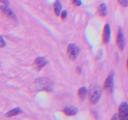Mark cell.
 Masks as SVG:
<instances>
[{
	"mask_svg": "<svg viewBox=\"0 0 128 120\" xmlns=\"http://www.w3.org/2000/svg\"><path fill=\"white\" fill-rule=\"evenodd\" d=\"M36 88L39 90L51 91L52 90V81L46 78H41L35 81Z\"/></svg>",
	"mask_w": 128,
	"mask_h": 120,
	"instance_id": "6da1fadb",
	"label": "cell"
},
{
	"mask_svg": "<svg viewBox=\"0 0 128 120\" xmlns=\"http://www.w3.org/2000/svg\"><path fill=\"white\" fill-rule=\"evenodd\" d=\"M102 95V90L98 86H93L89 91V100L92 104H95L100 101Z\"/></svg>",
	"mask_w": 128,
	"mask_h": 120,
	"instance_id": "7a4b0ae2",
	"label": "cell"
},
{
	"mask_svg": "<svg viewBox=\"0 0 128 120\" xmlns=\"http://www.w3.org/2000/svg\"><path fill=\"white\" fill-rule=\"evenodd\" d=\"M67 53L70 60L72 61H75L79 56L80 49L77 45L74 44H70L68 46Z\"/></svg>",
	"mask_w": 128,
	"mask_h": 120,
	"instance_id": "3957f363",
	"label": "cell"
},
{
	"mask_svg": "<svg viewBox=\"0 0 128 120\" xmlns=\"http://www.w3.org/2000/svg\"><path fill=\"white\" fill-rule=\"evenodd\" d=\"M118 118L121 120H128V103L122 102L120 104L118 110Z\"/></svg>",
	"mask_w": 128,
	"mask_h": 120,
	"instance_id": "277c9868",
	"label": "cell"
},
{
	"mask_svg": "<svg viewBox=\"0 0 128 120\" xmlns=\"http://www.w3.org/2000/svg\"><path fill=\"white\" fill-rule=\"evenodd\" d=\"M114 76V71H111L108 76L104 84V89L110 92H112V90H113Z\"/></svg>",
	"mask_w": 128,
	"mask_h": 120,
	"instance_id": "5b68a950",
	"label": "cell"
},
{
	"mask_svg": "<svg viewBox=\"0 0 128 120\" xmlns=\"http://www.w3.org/2000/svg\"><path fill=\"white\" fill-rule=\"evenodd\" d=\"M116 42L118 48L121 51L124 50L125 48V41H124V36L121 27L119 28L117 34V38H116Z\"/></svg>",
	"mask_w": 128,
	"mask_h": 120,
	"instance_id": "8992f818",
	"label": "cell"
},
{
	"mask_svg": "<svg viewBox=\"0 0 128 120\" xmlns=\"http://www.w3.org/2000/svg\"><path fill=\"white\" fill-rule=\"evenodd\" d=\"M0 10L4 14L6 15L9 18L12 20H17V18L15 14L10 8L8 7L7 5H2L0 6Z\"/></svg>",
	"mask_w": 128,
	"mask_h": 120,
	"instance_id": "52a82bcc",
	"label": "cell"
},
{
	"mask_svg": "<svg viewBox=\"0 0 128 120\" xmlns=\"http://www.w3.org/2000/svg\"><path fill=\"white\" fill-rule=\"evenodd\" d=\"M111 37V28L109 24H106L102 33V42L104 44H108Z\"/></svg>",
	"mask_w": 128,
	"mask_h": 120,
	"instance_id": "ba28073f",
	"label": "cell"
},
{
	"mask_svg": "<svg viewBox=\"0 0 128 120\" xmlns=\"http://www.w3.org/2000/svg\"><path fill=\"white\" fill-rule=\"evenodd\" d=\"M47 63L48 61L44 58L38 57L35 60L34 62V65L36 70L40 71Z\"/></svg>",
	"mask_w": 128,
	"mask_h": 120,
	"instance_id": "9c48e42d",
	"label": "cell"
},
{
	"mask_svg": "<svg viewBox=\"0 0 128 120\" xmlns=\"http://www.w3.org/2000/svg\"><path fill=\"white\" fill-rule=\"evenodd\" d=\"M64 113L67 116H74L78 113V109L72 106H67L62 110Z\"/></svg>",
	"mask_w": 128,
	"mask_h": 120,
	"instance_id": "30bf717a",
	"label": "cell"
},
{
	"mask_svg": "<svg viewBox=\"0 0 128 120\" xmlns=\"http://www.w3.org/2000/svg\"><path fill=\"white\" fill-rule=\"evenodd\" d=\"M88 94V89L86 86H82V87L80 88L78 91V95L81 101H83L85 100L86 96Z\"/></svg>",
	"mask_w": 128,
	"mask_h": 120,
	"instance_id": "8fae6325",
	"label": "cell"
},
{
	"mask_svg": "<svg viewBox=\"0 0 128 120\" xmlns=\"http://www.w3.org/2000/svg\"><path fill=\"white\" fill-rule=\"evenodd\" d=\"M98 14L100 16L104 17V16H107L108 14V10H107V6L105 3H102L99 7L98 10Z\"/></svg>",
	"mask_w": 128,
	"mask_h": 120,
	"instance_id": "7c38bea8",
	"label": "cell"
},
{
	"mask_svg": "<svg viewBox=\"0 0 128 120\" xmlns=\"http://www.w3.org/2000/svg\"><path fill=\"white\" fill-rule=\"evenodd\" d=\"M21 112V110L20 108H15L12 109L11 111H8V112H6L5 114V116L7 118H10L12 117V116H16L18 114H20Z\"/></svg>",
	"mask_w": 128,
	"mask_h": 120,
	"instance_id": "4fadbf2b",
	"label": "cell"
},
{
	"mask_svg": "<svg viewBox=\"0 0 128 120\" xmlns=\"http://www.w3.org/2000/svg\"><path fill=\"white\" fill-rule=\"evenodd\" d=\"M61 9H62V6L59 0H56L54 4V12L56 16H60L61 12Z\"/></svg>",
	"mask_w": 128,
	"mask_h": 120,
	"instance_id": "5bb4252c",
	"label": "cell"
},
{
	"mask_svg": "<svg viewBox=\"0 0 128 120\" xmlns=\"http://www.w3.org/2000/svg\"><path fill=\"white\" fill-rule=\"evenodd\" d=\"M119 3L123 7H127L128 6V0H118Z\"/></svg>",
	"mask_w": 128,
	"mask_h": 120,
	"instance_id": "9a60e30c",
	"label": "cell"
},
{
	"mask_svg": "<svg viewBox=\"0 0 128 120\" xmlns=\"http://www.w3.org/2000/svg\"><path fill=\"white\" fill-rule=\"evenodd\" d=\"M72 2V3L76 6H81V4H82V1L81 0H71Z\"/></svg>",
	"mask_w": 128,
	"mask_h": 120,
	"instance_id": "2e32d148",
	"label": "cell"
},
{
	"mask_svg": "<svg viewBox=\"0 0 128 120\" xmlns=\"http://www.w3.org/2000/svg\"><path fill=\"white\" fill-rule=\"evenodd\" d=\"M6 45V42L0 36V48H3Z\"/></svg>",
	"mask_w": 128,
	"mask_h": 120,
	"instance_id": "e0dca14e",
	"label": "cell"
},
{
	"mask_svg": "<svg viewBox=\"0 0 128 120\" xmlns=\"http://www.w3.org/2000/svg\"><path fill=\"white\" fill-rule=\"evenodd\" d=\"M67 16V11L66 10H64L62 12H61V18L65 19Z\"/></svg>",
	"mask_w": 128,
	"mask_h": 120,
	"instance_id": "ac0fdd59",
	"label": "cell"
},
{
	"mask_svg": "<svg viewBox=\"0 0 128 120\" xmlns=\"http://www.w3.org/2000/svg\"><path fill=\"white\" fill-rule=\"evenodd\" d=\"M0 2H2L4 5H8L9 3H10L8 0H0Z\"/></svg>",
	"mask_w": 128,
	"mask_h": 120,
	"instance_id": "d6986e66",
	"label": "cell"
},
{
	"mask_svg": "<svg viewBox=\"0 0 128 120\" xmlns=\"http://www.w3.org/2000/svg\"><path fill=\"white\" fill-rule=\"evenodd\" d=\"M76 71L78 72V73L80 74V72H81V68L80 67H78L77 69H76Z\"/></svg>",
	"mask_w": 128,
	"mask_h": 120,
	"instance_id": "ffe728a7",
	"label": "cell"
},
{
	"mask_svg": "<svg viewBox=\"0 0 128 120\" xmlns=\"http://www.w3.org/2000/svg\"><path fill=\"white\" fill-rule=\"evenodd\" d=\"M117 116H118V114H114V116L112 118V120H116V119H118V118L117 117Z\"/></svg>",
	"mask_w": 128,
	"mask_h": 120,
	"instance_id": "44dd1931",
	"label": "cell"
},
{
	"mask_svg": "<svg viewBox=\"0 0 128 120\" xmlns=\"http://www.w3.org/2000/svg\"><path fill=\"white\" fill-rule=\"evenodd\" d=\"M126 66H127V69L128 70V60H127V62H126Z\"/></svg>",
	"mask_w": 128,
	"mask_h": 120,
	"instance_id": "7402d4cb",
	"label": "cell"
}]
</instances>
